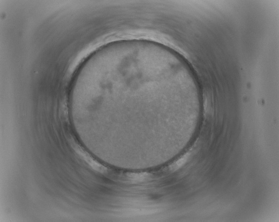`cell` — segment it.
<instances>
[{"label": "cell", "mask_w": 279, "mask_h": 222, "mask_svg": "<svg viewBox=\"0 0 279 222\" xmlns=\"http://www.w3.org/2000/svg\"><path fill=\"white\" fill-rule=\"evenodd\" d=\"M146 176L145 173H133L130 174L129 177L134 181H140L145 179Z\"/></svg>", "instance_id": "obj_1"}]
</instances>
